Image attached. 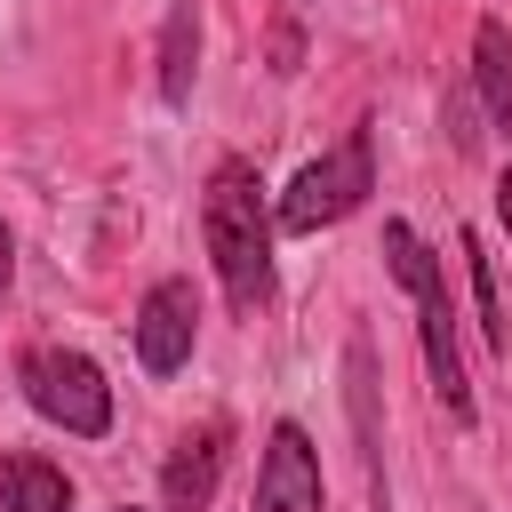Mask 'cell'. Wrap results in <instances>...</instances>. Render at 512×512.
<instances>
[{
  "instance_id": "8992f818",
  "label": "cell",
  "mask_w": 512,
  "mask_h": 512,
  "mask_svg": "<svg viewBox=\"0 0 512 512\" xmlns=\"http://www.w3.org/2000/svg\"><path fill=\"white\" fill-rule=\"evenodd\" d=\"M256 512H328L320 496V456L304 424H272L264 464H256Z\"/></svg>"
},
{
  "instance_id": "277c9868",
  "label": "cell",
  "mask_w": 512,
  "mask_h": 512,
  "mask_svg": "<svg viewBox=\"0 0 512 512\" xmlns=\"http://www.w3.org/2000/svg\"><path fill=\"white\" fill-rule=\"evenodd\" d=\"M368 192H376V136L344 128V144H328L312 168H296V184L280 192L272 224L280 232H320V224H344Z\"/></svg>"
},
{
  "instance_id": "8fae6325",
  "label": "cell",
  "mask_w": 512,
  "mask_h": 512,
  "mask_svg": "<svg viewBox=\"0 0 512 512\" xmlns=\"http://www.w3.org/2000/svg\"><path fill=\"white\" fill-rule=\"evenodd\" d=\"M464 272H472V304H480V328L496 352H512V328H504V304H496V264L480 256V240H464Z\"/></svg>"
},
{
  "instance_id": "7c38bea8",
  "label": "cell",
  "mask_w": 512,
  "mask_h": 512,
  "mask_svg": "<svg viewBox=\"0 0 512 512\" xmlns=\"http://www.w3.org/2000/svg\"><path fill=\"white\" fill-rule=\"evenodd\" d=\"M8 280H16V240H8V224H0V296H8Z\"/></svg>"
},
{
  "instance_id": "5b68a950",
  "label": "cell",
  "mask_w": 512,
  "mask_h": 512,
  "mask_svg": "<svg viewBox=\"0 0 512 512\" xmlns=\"http://www.w3.org/2000/svg\"><path fill=\"white\" fill-rule=\"evenodd\" d=\"M192 344H200V296H192V280H152L144 304H136V360L152 376H176L192 360Z\"/></svg>"
},
{
  "instance_id": "ba28073f",
  "label": "cell",
  "mask_w": 512,
  "mask_h": 512,
  "mask_svg": "<svg viewBox=\"0 0 512 512\" xmlns=\"http://www.w3.org/2000/svg\"><path fill=\"white\" fill-rule=\"evenodd\" d=\"M0 512H72V480L48 456H0Z\"/></svg>"
},
{
  "instance_id": "3957f363",
  "label": "cell",
  "mask_w": 512,
  "mask_h": 512,
  "mask_svg": "<svg viewBox=\"0 0 512 512\" xmlns=\"http://www.w3.org/2000/svg\"><path fill=\"white\" fill-rule=\"evenodd\" d=\"M16 384H24L32 416H48L56 432H72V440H104V432H112V384H104V368H96L88 352H72V344H32V352L16 360Z\"/></svg>"
},
{
  "instance_id": "5bb4252c",
  "label": "cell",
  "mask_w": 512,
  "mask_h": 512,
  "mask_svg": "<svg viewBox=\"0 0 512 512\" xmlns=\"http://www.w3.org/2000/svg\"><path fill=\"white\" fill-rule=\"evenodd\" d=\"M120 512H136V504H120Z\"/></svg>"
},
{
  "instance_id": "52a82bcc",
  "label": "cell",
  "mask_w": 512,
  "mask_h": 512,
  "mask_svg": "<svg viewBox=\"0 0 512 512\" xmlns=\"http://www.w3.org/2000/svg\"><path fill=\"white\" fill-rule=\"evenodd\" d=\"M216 472H224V424H200L168 448L160 464V504L168 512H208L216 504Z\"/></svg>"
},
{
  "instance_id": "30bf717a",
  "label": "cell",
  "mask_w": 512,
  "mask_h": 512,
  "mask_svg": "<svg viewBox=\"0 0 512 512\" xmlns=\"http://www.w3.org/2000/svg\"><path fill=\"white\" fill-rule=\"evenodd\" d=\"M192 72H200V8L176 0V8L160 16V96L184 104V96H192Z\"/></svg>"
},
{
  "instance_id": "9c48e42d",
  "label": "cell",
  "mask_w": 512,
  "mask_h": 512,
  "mask_svg": "<svg viewBox=\"0 0 512 512\" xmlns=\"http://www.w3.org/2000/svg\"><path fill=\"white\" fill-rule=\"evenodd\" d=\"M472 88H480L488 120L512 136V32L496 16H480V32H472Z\"/></svg>"
},
{
  "instance_id": "7a4b0ae2",
  "label": "cell",
  "mask_w": 512,
  "mask_h": 512,
  "mask_svg": "<svg viewBox=\"0 0 512 512\" xmlns=\"http://www.w3.org/2000/svg\"><path fill=\"white\" fill-rule=\"evenodd\" d=\"M384 264H392V280L416 296V336H424V368H432V392H440V408L456 416V424H472V384H464V352H456V304H448V272H440V256L392 216L384 224Z\"/></svg>"
},
{
  "instance_id": "4fadbf2b",
  "label": "cell",
  "mask_w": 512,
  "mask_h": 512,
  "mask_svg": "<svg viewBox=\"0 0 512 512\" xmlns=\"http://www.w3.org/2000/svg\"><path fill=\"white\" fill-rule=\"evenodd\" d=\"M496 216H504V232H512V168L496 176Z\"/></svg>"
},
{
  "instance_id": "6da1fadb",
  "label": "cell",
  "mask_w": 512,
  "mask_h": 512,
  "mask_svg": "<svg viewBox=\"0 0 512 512\" xmlns=\"http://www.w3.org/2000/svg\"><path fill=\"white\" fill-rule=\"evenodd\" d=\"M272 208H264V184L248 160H216L208 184H200V240H208V264L224 280V304L240 320H256L272 304Z\"/></svg>"
}]
</instances>
